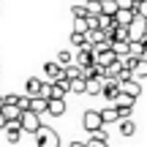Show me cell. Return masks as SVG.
Masks as SVG:
<instances>
[{
    "label": "cell",
    "mask_w": 147,
    "mask_h": 147,
    "mask_svg": "<svg viewBox=\"0 0 147 147\" xmlns=\"http://www.w3.org/2000/svg\"><path fill=\"white\" fill-rule=\"evenodd\" d=\"M33 136H36V144H38V147H60L57 131H55V128H49V125H41Z\"/></svg>",
    "instance_id": "6da1fadb"
},
{
    "label": "cell",
    "mask_w": 147,
    "mask_h": 147,
    "mask_svg": "<svg viewBox=\"0 0 147 147\" xmlns=\"http://www.w3.org/2000/svg\"><path fill=\"white\" fill-rule=\"evenodd\" d=\"M82 125H84V131H90V134L101 131V128H104V120H101V112H95V109H87V112L82 115Z\"/></svg>",
    "instance_id": "7a4b0ae2"
},
{
    "label": "cell",
    "mask_w": 147,
    "mask_h": 147,
    "mask_svg": "<svg viewBox=\"0 0 147 147\" xmlns=\"http://www.w3.org/2000/svg\"><path fill=\"white\" fill-rule=\"evenodd\" d=\"M19 125H22V134H36L38 128H41V117H38V115H33V112L27 109V112H22Z\"/></svg>",
    "instance_id": "3957f363"
},
{
    "label": "cell",
    "mask_w": 147,
    "mask_h": 147,
    "mask_svg": "<svg viewBox=\"0 0 147 147\" xmlns=\"http://www.w3.org/2000/svg\"><path fill=\"white\" fill-rule=\"evenodd\" d=\"M144 36H147V22L136 16V19L128 25V41H142Z\"/></svg>",
    "instance_id": "277c9868"
},
{
    "label": "cell",
    "mask_w": 147,
    "mask_h": 147,
    "mask_svg": "<svg viewBox=\"0 0 147 147\" xmlns=\"http://www.w3.org/2000/svg\"><path fill=\"white\" fill-rule=\"evenodd\" d=\"M101 95H104L109 104H115L117 95H120V82H117V79H106V82H104V90H101Z\"/></svg>",
    "instance_id": "5b68a950"
},
{
    "label": "cell",
    "mask_w": 147,
    "mask_h": 147,
    "mask_svg": "<svg viewBox=\"0 0 147 147\" xmlns=\"http://www.w3.org/2000/svg\"><path fill=\"white\" fill-rule=\"evenodd\" d=\"M74 60H76V63H74V65H79V68H87V65H93V63H95L93 47H82V49H79V52H76V57H74Z\"/></svg>",
    "instance_id": "8992f818"
},
{
    "label": "cell",
    "mask_w": 147,
    "mask_h": 147,
    "mask_svg": "<svg viewBox=\"0 0 147 147\" xmlns=\"http://www.w3.org/2000/svg\"><path fill=\"white\" fill-rule=\"evenodd\" d=\"M120 93H123V95H128V98H134V101H136L139 95H142V84H139L136 79H128V82H120Z\"/></svg>",
    "instance_id": "52a82bcc"
},
{
    "label": "cell",
    "mask_w": 147,
    "mask_h": 147,
    "mask_svg": "<svg viewBox=\"0 0 147 147\" xmlns=\"http://www.w3.org/2000/svg\"><path fill=\"white\" fill-rule=\"evenodd\" d=\"M134 19H136V5H134V8H120L115 14V22H117V25H123V27H128Z\"/></svg>",
    "instance_id": "ba28073f"
},
{
    "label": "cell",
    "mask_w": 147,
    "mask_h": 147,
    "mask_svg": "<svg viewBox=\"0 0 147 147\" xmlns=\"http://www.w3.org/2000/svg\"><path fill=\"white\" fill-rule=\"evenodd\" d=\"M47 115L63 117V115H65V98H52V101L47 104Z\"/></svg>",
    "instance_id": "9c48e42d"
},
{
    "label": "cell",
    "mask_w": 147,
    "mask_h": 147,
    "mask_svg": "<svg viewBox=\"0 0 147 147\" xmlns=\"http://www.w3.org/2000/svg\"><path fill=\"white\" fill-rule=\"evenodd\" d=\"M41 82H44V79H38V76H30L25 82V95H27V98H38V93H41Z\"/></svg>",
    "instance_id": "30bf717a"
},
{
    "label": "cell",
    "mask_w": 147,
    "mask_h": 147,
    "mask_svg": "<svg viewBox=\"0 0 147 147\" xmlns=\"http://www.w3.org/2000/svg\"><path fill=\"white\" fill-rule=\"evenodd\" d=\"M5 139H8L11 144H16L22 139V125H19V120L16 123H8V125H5Z\"/></svg>",
    "instance_id": "8fae6325"
},
{
    "label": "cell",
    "mask_w": 147,
    "mask_h": 147,
    "mask_svg": "<svg viewBox=\"0 0 147 147\" xmlns=\"http://www.w3.org/2000/svg\"><path fill=\"white\" fill-rule=\"evenodd\" d=\"M112 63H117V57H115V52H112V49H106V52H98V55H95V65H101V68H109Z\"/></svg>",
    "instance_id": "7c38bea8"
},
{
    "label": "cell",
    "mask_w": 147,
    "mask_h": 147,
    "mask_svg": "<svg viewBox=\"0 0 147 147\" xmlns=\"http://www.w3.org/2000/svg\"><path fill=\"white\" fill-rule=\"evenodd\" d=\"M44 74H47V82H55V79H60V76H63V68H60V65L52 60V63H47V65H44Z\"/></svg>",
    "instance_id": "4fadbf2b"
},
{
    "label": "cell",
    "mask_w": 147,
    "mask_h": 147,
    "mask_svg": "<svg viewBox=\"0 0 147 147\" xmlns=\"http://www.w3.org/2000/svg\"><path fill=\"white\" fill-rule=\"evenodd\" d=\"M101 90H104L101 79H84V93L87 95H101Z\"/></svg>",
    "instance_id": "5bb4252c"
},
{
    "label": "cell",
    "mask_w": 147,
    "mask_h": 147,
    "mask_svg": "<svg viewBox=\"0 0 147 147\" xmlns=\"http://www.w3.org/2000/svg\"><path fill=\"white\" fill-rule=\"evenodd\" d=\"M101 120H104V128H106L109 123H120V115H117L115 106H106V109H101Z\"/></svg>",
    "instance_id": "9a60e30c"
},
{
    "label": "cell",
    "mask_w": 147,
    "mask_h": 147,
    "mask_svg": "<svg viewBox=\"0 0 147 147\" xmlns=\"http://www.w3.org/2000/svg\"><path fill=\"white\" fill-rule=\"evenodd\" d=\"M0 115L5 117V123H16L22 117V112H19V106H3L0 109Z\"/></svg>",
    "instance_id": "2e32d148"
},
{
    "label": "cell",
    "mask_w": 147,
    "mask_h": 147,
    "mask_svg": "<svg viewBox=\"0 0 147 147\" xmlns=\"http://www.w3.org/2000/svg\"><path fill=\"white\" fill-rule=\"evenodd\" d=\"M117 11H120L117 0H101V14H104V16H115Z\"/></svg>",
    "instance_id": "e0dca14e"
},
{
    "label": "cell",
    "mask_w": 147,
    "mask_h": 147,
    "mask_svg": "<svg viewBox=\"0 0 147 147\" xmlns=\"http://www.w3.org/2000/svg\"><path fill=\"white\" fill-rule=\"evenodd\" d=\"M131 76L136 79V82L139 79H147V60H136V65L131 68Z\"/></svg>",
    "instance_id": "ac0fdd59"
},
{
    "label": "cell",
    "mask_w": 147,
    "mask_h": 147,
    "mask_svg": "<svg viewBox=\"0 0 147 147\" xmlns=\"http://www.w3.org/2000/svg\"><path fill=\"white\" fill-rule=\"evenodd\" d=\"M63 79H68V82H74V79H82V68H79V65H65L63 68Z\"/></svg>",
    "instance_id": "d6986e66"
},
{
    "label": "cell",
    "mask_w": 147,
    "mask_h": 147,
    "mask_svg": "<svg viewBox=\"0 0 147 147\" xmlns=\"http://www.w3.org/2000/svg\"><path fill=\"white\" fill-rule=\"evenodd\" d=\"M47 104H49V101H44V98H30V112L41 117L44 112H47Z\"/></svg>",
    "instance_id": "ffe728a7"
},
{
    "label": "cell",
    "mask_w": 147,
    "mask_h": 147,
    "mask_svg": "<svg viewBox=\"0 0 147 147\" xmlns=\"http://www.w3.org/2000/svg\"><path fill=\"white\" fill-rule=\"evenodd\" d=\"M128 55H131V57H136V60H142L144 44H142V41H131V44H128Z\"/></svg>",
    "instance_id": "44dd1931"
},
{
    "label": "cell",
    "mask_w": 147,
    "mask_h": 147,
    "mask_svg": "<svg viewBox=\"0 0 147 147\" xmlns=\"http://www.w3.org/2000/svg\"><path fill=\"white\" fill-rule=\"evenodd\" d=\"M128 44L131 41H112V52H115V57H123V55H128Z\"/></svg>",
    "instance_id": "7402d4cb"
},
{
    "label": "cell",
    "mask_w": 147,
    "mask_h": 147,
    "mask_svg": "<svg viewBox=\"0 0 147 147\" xmlns=\"http://www.w3.org/2000/svg\"><path fill=\"white\" fill-rule=\"evenodd\" d=\"M55 63L60 65V68H65V65L74 63V55L68 52V49H63V52H57V57H55Z\"/></svg>",
    "instance_id": "603a6c76"
},
{
    "label": "cell",
    "mask_w": 147,
    "mask_h": 147,
    "mask_svg": "<svg viewBox=\"0 0 147 147\" xmlns=\"http://www.w3.org/2000/svg\"><path fill=\"white\" fill-rule=\"evenodd\" d=\"M120 134L123 136H134L136 134V123L134 120H120Z\"/></svg>",
    "instance_id": "cb8c5ba5"
},
{
    "label": "cell",
    "mask_w": 147,
    "mask_h": 147,
    "mask_svg": "<svg viewBox=\"0 0 147 147\" xmlns=\"http://www.w3.org/2000/svg\"><path fill=\"white\" fill-rule=\"evenodd\" d=\"M84 11H87V16H101V0H90V3H84Z\"/></svg>",
    "instance_id": "d4e9b609"
},
{
    "label": "cell",
    "mask_w": 147,
    "mask_h": 147,
    "mask_svg": "<svg viewBox=\"0 0 147 147\" xmlns=\"http://www.w3.org/2000/svg\"><path fill=\"white\" fill-rule=\"evenodd\" d=\"M38 98L52 101V82H41V93H38Z\"/></svg>",
    "instance_id": "484cf974"
},
{
    "label": "cell",
    "mask_w": 147,
    "mask_h": 147,
    "mask_svg": "<svg viewBox=\"0 0 147 147\" xmlns=\"http://www.w3.org/2000/svg\"><path fill=\"white\" fill-rule=\"evenodd\" d=\"M71 44H74L76 49L87 47V41H84V33H71Z\"/></svg>",
    "instance_id": "4316f807"
},
{
    "label": "cell",
    "mask_w": 147,
    "mask_h": 147,
    "mask_svg": "<svg viewBox=\"0 0 147 147\" xmlns=\"http://www.w3.org/2000/svg\"><path fill=\"white\" fill-rule=\"evenodd\" d=\"M84 147H109V139H98V136H90V142H84Z\"/></svg>",
    "instance_id": "83f0119b"
},
{
    "label": "cell",
    "mask_w": 147,
    "mask_h": 147,
    "mask_svg": "<svg viewBox=\"0 0 147 147\" xmlns=\"http://www.w3.org/2000/svg\"><path fill=\"white\" fill-rule=\"evenodd\" d=\"M112 106H117V109H120V106H134V98H128V95H117V101H115V104H112Z\"/></svg>",
    "instance_id": "f1b7e54d"
},
{
    "label": "cell",
    "mask_w": 147,
    "mask_h": 147,
    "mask_svg": "<svg viewBox=\"0 0 147 147\" xmlns=\"http://www.w3.org/2000/svg\"><path fill=\"white\" fill-rule=\"evenodd\" d=\"M71 14H74V19H84V16H87V11H84L82 3H76V5L71 8Z\"/></svg>",
    "instance_id": "f546056e"
},
{
    "label": "cell",
    "mask_w": 147,
    "mask_h": 147,
    "mask_svg": "<svg viewBox=\"0 0 147 147\" xmlns=\"http://www.w3.org/2000/svg\"><path fill=\"white\" fill-rule=\"evenodd\" d=\"M74 33H87V16L84 19H74Z\"/></svg>",
    "instance_id": "4dcf8cb0"
},
{
    "label": "cell",
    "mask_w": 147,
    "mask_h": 147,
    "mask_svg": "<svg viewBox=\"0 0 147 147\" xmlns=\"http://www.w3.org/2000/svg\"><path fill=\"white\" fill-rule=\"evenodd\" d=\"M136 16H139V19H144V22H147V0H142V3L136 5Z\"/></svg>",
    "instance_id": "1f68e13d"
},
{
    "label": "cell",
    "mask_w": 147,
    "mask_h": 147,
    "mask_svg": "<svg viewBox=\"0 0 147 147\" xmlns=\"http://www.w3.org/2000/svg\"><path fill=\"white\" fill-rule=\"evenodd\" d=\"M71 93H84V79H74L71 82Z\"/></svg>",
    "instance_id": "d6a6232c"
},
{
    "label": "cell",
    "mask_w": 147,
    "mask_h": 147,
    "mask_svg": "<svg viewBox=\"0 0 147 147\" xmlns=\"http://www.w3.org/2000/svg\"><path fill=\"white\" fill-rule=\"evenodd\" d=\"M16 106H19V112H27V109H30V98H27V95H19Z\"/></svg>",
    "instance_id": "836d02e7"
},
{
    "label": "cell",
    "mask_w": 147,
    "mask_h": 147,
    "mask_svg": "<svg viewBox=\"0 0 147 147\" xmlns=\"http://www.w3.org/2000/svg\"><path fill=\"white\" fill-rule=\"evenodd\" d=\"M87 30H98V16H87Z\"/></svg>",
    "instance_id": "e575fe53"
},
{
    "label": "cell",
    "mask_w": 147,
    "mask_h": 147,
    "mask_svg": "<svg viewBox=\"0 0 147 147\" xmlns=\"http://www.w3.org/2000/svg\"><path fill=\"white\" fill-rule=\"evenodd\" d=\"M117 5H120V8H134L131 0H117Z\"/></svg>",
    "instance_id": "d590c367"
},
{
    "label": "cell",
    "mask_w": 147,
    "mask_h": 147,
    "mask_svg": "<svg viewBox=\"0 0 147 147\" xmlns=\"http://www.w3.org/2000/svg\"><path fill=\"white\" fill-rule=\"evenodd\" d=\"M5 125H8V123H5V117L0 115V131H5Z\"/></svg>",
    "instance_id": "8d00e7d4"
},
{
    "label": "cell",
    "mask_w": 147,
    "mask_h": 147,
    "mask_svg": "<svg viewBox=\"0 0 147 147\" xmlns=\"http://www.w3.org/2000/svg\"><path fill=\"white\" fill-rule=\"evenodd\" d=\"M68 147H84V142H71Z\"/></svg>",
    "instance_id": "74e56055"
},
{
    "label": "cell",
    "mask_w": 147,
    "mask_h": 147,
    "mask_svg": "<svg viewBox=\"0 0 147 147\" xmlns=\"http://www.w3.org/2000/svg\"><path fill=\"white\" fill-rule=\"evenodd\" d=\"M142 60H147V49H144V55H142Z\"/></svg>",
    "instance_id": "f35d334b"
},
{
    "label": "cell",
    "mask_w": 147,
    "mask_h": 147,
    "mask_svg": "<svg viewBox=\"0 0 147 147\" xmlns=\"http://www.w3.org/2000/svg\"><path fill=\"white\" fill-rule=\"evenodd\" d=\"M0 109H3V95H0Z\"/></svg>",
    "instance_id": "ab89813d"
}]
</instances>
